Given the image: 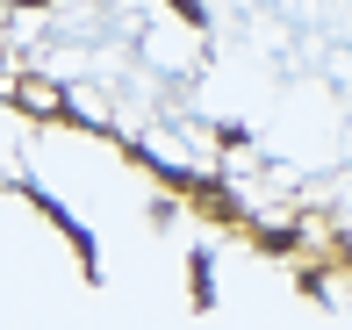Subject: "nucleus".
Instances as JSON below:
<instances>
[{
    "label": "nucleus",
    "instance_id": "f257e3e1",
    "mask_svg": "<svg viewBox=\"0 0 352 330\" xmlns=\"http://www.w3.org/2000/svg\"><path fill=\"white\" fill-rule=\"evenodd\" d=\"M22 101L36 108V115H58V86H22Z\"/></svg>",
    "mask_w": 352,
    "mask_h": 330
},
{
    "label": "nucleus",
    "instance_id": "f03ea898",
    "mask_svg": "<svg viewBox=\"0 0 352 330\" xmlns=\"http://www.w3.org/2000/svg\"><path fill=\"white\" fill-rule=\"evenodd\" d=\"M173 8H180V14H187V22H201V0H173Z\"/></svg>",
    "mask_w": 352,
    "mask_h": 330
}]
</instances>
